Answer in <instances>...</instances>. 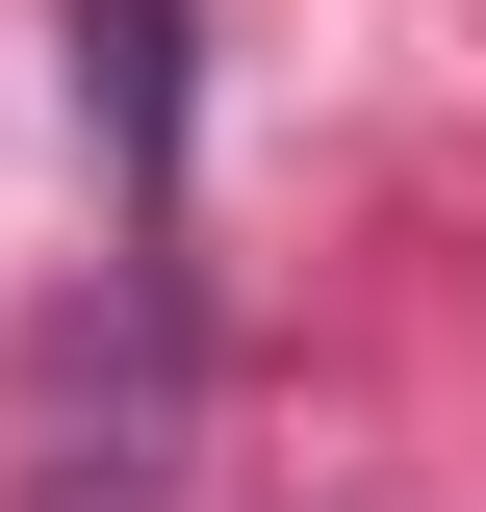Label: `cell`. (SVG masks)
I'll use <instances>...</instances> for the list:
<instances>
[{
    "mask_svg": "<svg viewBox=\"0 0 486 512\" xmlns=\"http://www.w3.org/2000/svg\"><path fill=\"white\" fill-rule=\"evenodd\" d=\"M77 103H103L128 205H180V0H77Z\"/></svg>",
    "mask_w": 486,
    "mask_h": 512,
    "instance_id": "2",
    "label": "cell"
},
{
    "mask_svg": "<svg viewBox=\"0 0 486 512\" xmlns=\"http://www.w3.org/2000/svg\"><path fill=\"white\" fill-rule=\"evenodd\" d=\"M26 512H180V282L128 256L103 308L52 333V410H26Z\"/></svg>",
    "mask_w": 486,
    "mask_h": 512,
    "instance_id": "1",
    "label": "cell"
}]
</instances>
